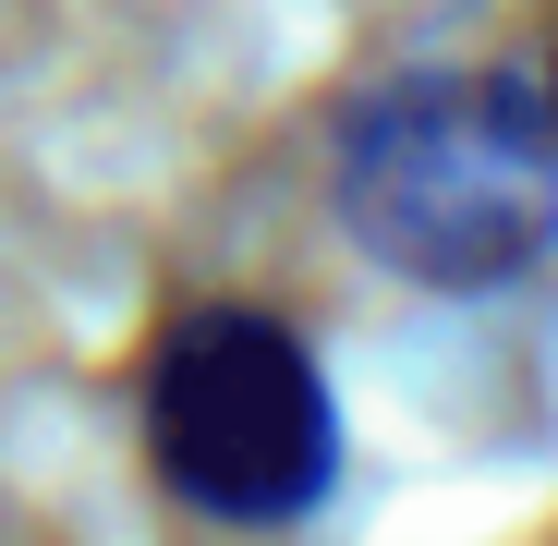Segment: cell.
I'll return each instance as SVG.
<instances>
[{
    "mask_svg": "<svg viewBox=\"0 0 558 546\" xmlns=\"http://www.w3.org/2000/svg\"><path fill=\"white\" fill-rule=\"evenodd\" d=\"M534 98H546V122H558V49H546V73H534Z\"/></svg>",
    "mask_w": 558,
    "mask_h": 546,
    "instance_id": "cell-3",
    "label": "cell"
},
{
    "mask_svg": "<svg viewBox=\"0 0 558 546\" xmlns=\"http://www.w3.org/2000/svg\"><path fill=\"white\" fill-rule=\"evenodd\" d=\"M134 449H146L158 498L207 534H304L352 474L328 352L255 292H195L146 328Z\"/></svg>",
    "mask_w": 558,
    "mask_h": 546,
    "instance_id": "cell-2",
    "label": "cell"
},
{
    "mask_svg": "<svg viewBox=\"0 0 558 546\" xmlns=\"http://www.w3.org/2000/svg\"><path fill=\"white\" fill-rule=\"evenodd\" d=\"M328 219L401 292L486 304L558 255V122L510 61H413L328 122Z\"/></svg>",
    "mask_w": 558,
    "mask_h": 546,
    "instance_id": "cell-1",
    "label": "cell"
}]
</instances>
